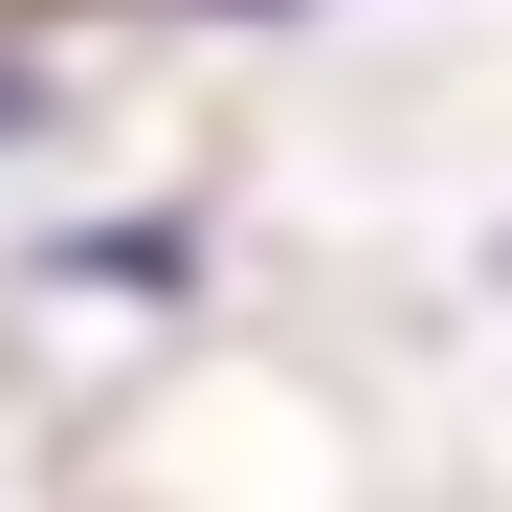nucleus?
Here are the masks:
<instances>
[{
    "mask_svg": "<svg viewBox=\"0 0 512 512\" xmlns=\"http://www.w3.org/2000/svg\"><path fill=\"white\" fill-rule=\"evenodd\" d=\"M179 23H312V0H179Z\"/></svg>",
    "mask_w": 512,
    "mask_h": 512,
    "instance_id": "7ed1b4c3",
    "label": "nucleus"
},
{
    "mask_svg": "<svg viewBox=\"0 0 512 512\" xmlns=\"http://www.w3.org/2000/svg\"><path fill=\"white\" fill-rule=\"evenodd\" d=\"M45 290H134V312H179V290H201V223H156V201H134V223H67Z\"/></svg>",
    "mask_w": 512,
    "mask_h": 512,
    "instance_id": "f257e3e1",
    "label": "nucleus"
},
{
    "mask_svg": "<svg viewBox=\"0 0 512 512\" xmlns=\"http://www.w3.org/2000/svg\"><path fill=\"white\" fill-rule=\"evenodd\" d=\"M45 112H67V90H45V67H23V45H0V134H45Z\"/></svg>",
    "mask_w": 512,
    "mask_h": 512,
    "instance_id": "f03ea898",
    "label": "nucleus"
}]
</instances>
